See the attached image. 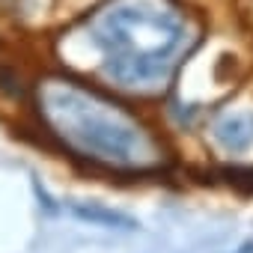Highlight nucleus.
<instances>
[{"label":"nucleus","instance_id":"1","mask_svg":"<svg viewBox=\"0 0 253 253\" xmlns=\"http://www.w3.org/2000/svg\"><path fill=\"white\" fill-rule=\"evenodd\" d=\"M36 107L51 137L75 158L113 173H158L167 155L158 137L122 104L72 78H45Z\"/></svg>","mask_w":253,"mask_h":253},{"label":"nucleus","instance_id":"2","mask_svg":"<svg viewBox=\"0 0 253 253\" xmlns=\"http://www.w3.org/2000/svg\"><path fill=\"white\" fill-rule=\"evenodd\" d=\"M86 30L104 75L131 92L164 89L197 39L179 0H104Z\"/></svg>","mask_w":253,"mask_h":253},{"label":"nucleus","instance_id":"3","mask_svg":"<svg viewBox=\"0 0 253 253\" xmlns=\"http://www.w3.org/2000/svg\"><path fill=\"white\" fill-rule=\"evenodd\" d=\"M214 140L226 152H244L253 146V113H238L214 125Z\"/></svg>","mask_w":253,"mask_h":253},{"label":"nucleus","instance_id":"4","mask_svg":"<svg viewBox=\"0 0 253 253\" xmlns=\"http://www.w3.org/2000/svg\"><path fill=\"white\" fill-rule=\"evenodd\" d=\"M78 217L89 220V223H101V226H116V229H137L140 223L128 214H122V211H110V209H101V206H75L72 209Z\"/></svg>","mask_w":253,"mask_h":253},{"label":"nucleus","instance_id":"5","mask_svg":"<svg viewBox=\"0 0 253 253\" xmlns=\"http://www.w3.org/2000/svg\"><path fill=\"white\" fill-rule=\"evenodd\" d=\"M217 176L226 185H232L244 194H253V167H223V170H217Z\"/></svg>","mask_w":253,"mask_h":253}]
</instances>
